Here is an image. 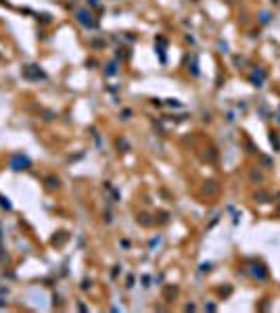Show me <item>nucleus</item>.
I'll return each instance as SVG.
<instances>
[{
  "instance_id": "3",
  "label": "nucleus",
  "mask_w": 280,
  "mask_h": 313,
  "mask_svg": "<svg viewBox=\"0 0 280 313\" xmlns=\"http://www.w3.org/2000/svg\"><path fill=\"white\" fill-rule=\"evenodd\" d=\"M105 73H109V75H113V73H115V65L111 63V65H109V69H105Z\"/></svg>"
},
{
  "instance_id": "2",
  "label": "nucleus",
  "mask_w": 280,
  "mask_h": 313,
  "mask_svg": "<svg viewBox=\"0 0 280 313\" xmlns=\"http://www.w3.org/2000/svg\"><path fill=\"white\" fill-rule=\"evenodd\" d=\"M78 21H80L82 25H86V27H94V25H96L92 21V17H90L86 11H80V13H78Z\"/></svg>"
},
{
  "instance_id": "1",
  "label": "nucleus",
  "mask_w": 280,
  "mask_h": 313,
  "mask_svg": "<svg viewBox=\"0 0 280 313\" xmlns=\"http://www.w3.org/2000/svg\"><path fill=\"white\" fill-rule=\"evenodd\" d=\"M11 167H13L15 171H19V169H27V167H29V159L23 157V155H13V159H11Z\"/></svg>"
}]
</instances>
